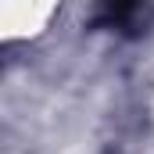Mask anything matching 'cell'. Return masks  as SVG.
I'll return each instance as SVG.
<instances>
[{
    "mask_svg": "<svg viewBox=\"0 0 154 154\" xmlns=\"http://www.w3.org/2000/svg\"><path fill=\"white\" fill-rule=\"evenodd\" d=\"M151 0H97L93 25L100 29H118V32H140L147 25Z\"/></svg>",
    "mask_w": 154,
    "mask_h": 154,
    "instance_id": "obj_1",
    "label": "cell"
}]
</instances>
